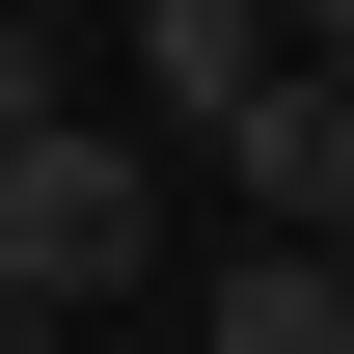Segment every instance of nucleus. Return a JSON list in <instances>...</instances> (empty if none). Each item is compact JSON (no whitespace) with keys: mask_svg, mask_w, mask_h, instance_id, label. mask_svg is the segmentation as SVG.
<instances>
[{"mask_svg":"<svg viewBox=\"0 0 354 354\" xmlns=\"http://www.w3.org/2000/svg\"><path fill=\"white\" fill-rule=\"evenodd\" d=\"M109 82H136V136H164V164H218V136H245L272 82H327V55L272 28V0H136V28H109Z\"/></svg>","mask_w":354,"mask_h":354,"instance_id":"f03ea898","label":"nucleus"},{"mask_svg":"<svg viewBox=\"0 0 354 354\" xmlns=\"http://www.w3.org/2000/svg\"><path fill=\"white\" fill-rule=\"evenodd\" d=\"M191 327H218V354H354V272H327V245H218Z\"/></svg>","mask_w":354,"mask_h":354,"instance_id":"20e7f679","label":"nucleus"},{"mask_svg":"<svg viewBox=\"0 0 354 354\" xmlns=\"http://www.w3.org/2000/svg\"><path fill=\"white\" fill-rule=\"evenodd\" d=\"M0 354H55V300H0Z\"/></svg>","mask_w":354,"mask_h":354,"instance_id":"423d86ee","label":"nucleus"},{"mask_svg":"<svg viewBox=\"0 0 354 354\" xmlns=\"http://www.w3.org/2000/svg\"><path fill=\"white\" fill-rule=\"evenodd\" d=\"M136 272H164V136L136 109H82V136H0V300H136Z\"/></svg>","mask_w":354,"mask_h":354,"instance_id":"f257e3e1","label":"nucleus"},{"mask_svg":"<svg viewBox=\"0 0 354 354\" xmlns=\"http://www.w3.org/2000/svg\"><path fill=\"white\" fill-rule=\"evenodd\" d=\"M218 191H245V245H327V272H354V82H272V109L218 136Z\"/></svg>","mask_w":354,"mask_h":354,"instance_id":"7ed1b4c3","label":"nucleus"},{"mask_svg":"<svg viewBox=\"0 0 354 354\" xmlns=\"http://www.w3.org/2000/svg\"><path fill=\"white\" fill-rule=\"evenodd\" d=\"M272 28H300V55H327V82H354V0H272Z\"/></svg>","mask_w":354,"mask_h":354,"instance_id":"39448f33","label":"nucleus"}]
</instances>
